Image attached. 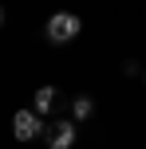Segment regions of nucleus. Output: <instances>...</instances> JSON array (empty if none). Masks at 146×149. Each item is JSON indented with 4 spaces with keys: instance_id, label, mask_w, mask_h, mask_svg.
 <instances>
[{
    "instance_id": "1",
    "label": "nucleus",
    "mask_w": 146,
    "mask_h": 149,
    "mask_svg": "<svg viewBox=\"0 0 146 149\" xmlns=\"http://www.w3.org/2000/svg\"><path fill=\"white\" fill-rule=\"evenodd\" d=\"M79 31H83V20H79L75 12H51V20H47L44 36L51 39V43H71Z\"/></svg>"
},
{
    "instance_id": "2",
    "label": "nucleus",
    "mask_w": 146,
    "mask_h": 149,
    "mask_svg": "<svg viewBox=\"0 0 146 149\" xmlns=\"http://www.w3.org/2000/svg\"><path fill=\"white\" fill-rule=\"evenodd\" d=\"M44 130H47V126L39 122V114L32 110V106H24V110L12 114V134H16V141H36Z\"/></svg>"
},
{
    "instance_id": "3",
    "label": "nucleus",
    "mask_w": 146,
    "mask_h": 149,
    "mask_svg": "<svg viewBox=\"0 0 146 149\" xmlns=\"http://www.w3.org/2000/svg\"><path fill=\"white\" fill-rule=\"evenodd\" d=\"M44 137H47V149H71V145H75V122H71V118L51 122V126L44 130Z\"/></svg>"
},
{
    "instance_id": "4",
    "label": "nucleus",
    "mask_w": 146,
    "mask_h": 149,
    "mask_svg": "<svg viewBox=\"0 0 146 149\" xmlns=\"http://www.w3.org/2000/svg\"><path fill=\"white\" fill-rule=\"evenodd\" d=\"M32 110L44 118V114H51L55 110V86H39L36 94H32Z\"/></svg>"
},
{
    "instance_id": "5",
    "label": "nucleus",
    "mask_w": 146,
    "mask_h": 149,
    "mask_svg": "<svg viewBox=\"0 0 146 149\" xmlns=\"http://www.w3.org/2000/svg\"><path fill=\"white\" fill-rule=\"evenodd\" d=\"M67 110H71V122H87V118L95 114V102H91L87 94H75V98L67 102Z\"/></svg>"
},
{
    "instance_id": "6",
    "label": "nucleus",
    "mask_w": 146,
    "mask_h": 149,
    "mask_svg": "<svg viewBox=\"0 0 146 149\" xmlns=\"http://www.w3.org/2000/svg\"><path fill=\"white\" fill-rule=\"evenodd\" d=\"M0 24H4V8H0Z\"/></svg>"
}]
</instances>
